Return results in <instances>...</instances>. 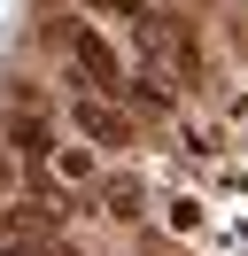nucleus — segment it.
Listing matches in <instances>:
<instances>
[{"label": "nucleus", "instance_id": "4", "mask_svg": "<svg viewBox=\"0 0 248 256\" xmlns=\"http://www.w3.org/2000/svg\"><path fill=\"white\" fill-rule=\"evenodd\" d=\"M8 140L24 148V156H46V148H54V132H46L39 109H8Z\"/></svg>", "mask_w": 248, "mask_h": 256}, {"label": "nucleus", "instance_id": "3", "mask_svg": "<svg viewBox=\"0 0 248 256\" xmlns=\"http://www.w3.org/2000/svg\"><path fill=\"white\" fill-rule=\"evenodd\" d=\"M116 101H132L140 116H170V109H178V94H170V78H163V70H140V78H124V94H116Z\"/></svg>", "mask_w": 248, "mask_h": 256}, {"label": "nucleus", "instance_id": "1", "mask_svg": "<svg viewBox=\"0 0 248 256\" xmlns=\"http://www.w3.org/2000/svg\"><path fill=\"white\" fill-rule=\"evenodd\" d=\"M70 86V124L86 132L93 148H132V109L124 101H101V94H86L78 78H62Z\"/></svg>", "mask_w": 248, "mask_h": 256}, {"label": "nucleus", "instance_id": "2", "mask_svg": "<svg viewBox=\"0 0 248 256\" xmlns=\"http://www.w3.org/2000/svg\"><path fill=\"white\" fill-rule=\"evenodd\" d=\"M70 62H78V86L86 94H108V101L124 94V62H116V47L93 24H70Z\"/></svg>", "mask_w": 248, "mask_h": 256}, {"label": "nucleus", "instance_id": "5", "mask_svg": "<svg viewBox=\"0 0 248 256\" xmlns=\"http://www.w3.org/2000/svg\"><path fill=\"white\" fill-rule=\"evenodd\" d=\"M140 202H148V186H140L132 171H124V178H101V210H108V218H140Z\"/></svg>", "mask_w": 248, "mask_h": 256}, {"label": "nucleus", "instance_id": "6", "mask_svg": "<svg viewBox=\"0 0 248 256\" xmlns=\"http://www.w3.org/2000/svg\"><path fill=\"white\" fill-rule=\"evenodd\" d=\"M170 225H178V233H194V225H202V202H194V194H178V202H170Z\"/></svg>", "mask_w": 248, "mask_h": 256}]
</instances>
